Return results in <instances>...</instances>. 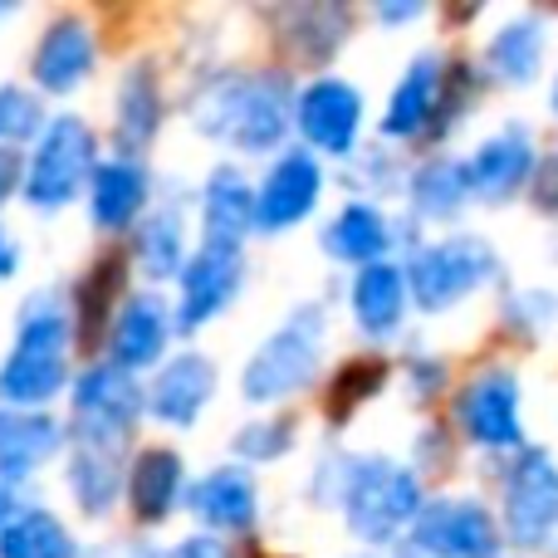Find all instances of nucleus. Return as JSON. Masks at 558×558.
Instances as JSON below:
<instances>
[{"mask_svg":"<svg viewBox=\"0 0 558 558\" xmlns=\"http://www.w3.org/2000/svg\"><path fill=\"white\" fill-rule=\"evenodd\" d=\"M245 284V255L231 245H196L186 255L182 275H177V308H172V328L177 333H202L206 324L226 314L235 304Z\"/></svg>","mask_w":558,"mask_h":558,"instance_id":"9b49d317","label":"nucleus"},{"mask_svg":"<svg viewBox=\"0 0 558 558\" xmlns=\"http://www.w3.org/2000/svg\"><path fill=\"white\" fill-rule=\"evenodd\" d=\"M69 348H74V318L59 304H35L0 367V402L39 412L49 397H59L69 383Z\"/></svg>","mask_w":558,"mask_h":558,"instance_id":"20e7f679","label":"nucleus"},{"mask_svg":"<svg viewBox=\"0 0 558 558\" xmlns=\"http://www.w3.org/2000/svg\"><path fill=\"white\" fill-rule=\"evenodd\" d=\"M39 123H45V113H39V94H29V88H20V84L0 88V153H5L10 143L35 137Z\"/></svg>","mask_w":558,"mask_h":558,"instance_id":"c9c22d12","label":"nucleus"},{"mask_svg":"<svg viewBox=\"0 0 558 558\" xmlns=\"http://www.w3.org/2000/svg\"><path fill=\"white\" fill-rule=\"evenodd\" d=\"M15 514V500H10V485H0V524Z\"/></svg>","mask_w":558,"mask_h":558,"instance_id":"37998d69","label":"nucleus"},{"mask_svg":"<svg viewBox=\"0 0 558 558\" xmlns=\"http://www.w3.org/2000/svg\"><path fill=\"white\" fill-rule=\"evenodd\" d=\"M289 446H294V422H284V416L251 422V426H241V436H235V456L245 461V471H251V465H270V461H279V456H289Z\"/></svg>","mask_w":558,"mask_h":558,"instance_id":"f704fd0d","label":"nucleus"},{"mask_svg":"<svg viewBox=\"0 0 558 558\" xmlns=\"http://www.w3.org/2000/svg\"><path fill=\"white\" fill-rule=\"evenodd\" d=\"M245 235H255V182L235 162H221L202 182V245L241 251Z\"/></svg>","mask_w":558,"mask_h":558,"instance_id":"aec40b11","label":"nucleus"},{"mask_svg":"<svg viewBox=\"0 0 558 558\" xmlns=\"http://www.w3.org/2000/svg\"><path fill=\"white\" fill-rule=\"evenodd\" d=\"M534 167H539V147H534V133L520 123L490 133L481 147L471 153L465 172H471V192L475 202L485 206H505L534 182Z\"/></svg>","mask_w":558,"mask_h":558,"instance_id":"dca6fc26","label":"nucleus"},{"mask_svg":"<svg viewBox=\"0 0 558 558\" xmlns=\"http://www.w3.org/2000/svg\"><path fill=\"white\" fill-rule=\"evenodd\" d=\"M407 549L416 558H500L505 539L490 505H481L475 495H441L426 500L412 520Z\"/></svg>","mask_w":558,"mask_h":558,"instance_id":"6e6552de","label":"nucleus"},{"mask_svg":"<svg viewBox=\"0 0 558 558\" xmlns=\"http://www.w3.org/2000/svg\"><path fill=\"white\" fill-rule=\"evenodd\" d=\"M186 221L177 206H162V211H153L143 226H137V241H133V260L137 270H143L147 279H177L186 265Z\"/></svg>","mask_w":558,"mask_h":558,"instance_id":"c756f323","label":"nucleus"},{"mask_svg":"<svg viewBox=\"0 0 558 558\" xmlns=\"http://www.w3.org/2000/svg\"><path fill=\"white\" fill-rule=\"evenodd\" d=\"M98 64V35L84 15H59L39 35L29 74H35L39 94H74Z\"/></svg>","mask_w":558,"mask_h":558,"instance_id":"6ab92c4d","label":"nucleus"},{"mask_svg":"<svg viewBox=\"0 0 558 558\" xmlns=\"http://www.w3.org/2000/svg\"><path fill=\"white\" fill-rule=\"evenodd\" d=\"M456 422L481 451H524V392L514 367H481L456 397Z\"/></svg>","mask_w":558,"mask_h":558,"instance_id":"9d476101","label":"nucleus"},{"mask_svg":"<svg viewBox=\"0 0 558 558\" xmlns=\"http://www.w3.org/2000/svg\"><path fill=\"white\" fill-rule=\"evenodd\" d=\"M98 167V137L78 113H59L45 123L39 147L25 167V202L35 211H59L78 196V186Z\"/></svg>","mask_w":558,"mask_h":558,"instance_id":"0eeeda50","label":"nucleus"},{"mask_svg":"<svg viewBox=\"0 0 558 558\" xmlns=\"http://www.w3.org/2000/svg\"><path fill=\"white\" fill-rule=\"evenodd\" d=\"M69 490H74L84 514H108L123 495V465L118 451H98V446H78L69 461Z\"/></svg>","mask_w":558,"mask_h":558,"instance_id":"7c9ffc66","label":"nucleus"},{"mask_svg":"<svg viewBox=\"0 0 558 558\" xmlns=\"http://www.w3.org/2000/svg\"><path fill=\"white\" fill-rule=\"evenodd\" d=\"M192 128L231 153H275L294 128V78L284 69L211 74L192 98Z\"/></svg>","mask_w":558,"mask_h":558,"instance_id":"f257e3e1","label":"nucleus"},{"mask_svg":"<svg viewBox=\"0 0 558 558\" xmlns=\"http://www.w3.org/2000/svg\"><path fill=\"white\" fill-rule=\"evenodd\" d=\"M186 510L196 514L202 534H245L260 520V485L245 465H216L186 490Z\"/></svg>","mask_w":558,"mask_h":558,"instance_id":"a211bd4d","label":"nucleus"},{"mask_svg":"<svg viewBox=\"0 0 558 558\" xmlns=\"http://www.w3.org/2000/svg\"><path fill=\"white\" fill-rule=\"evenodd\" d=\"M422 505L426 490L416 465H402L392 456H348L338 471V510H343L348 534L367 549L407 539Z\"/></svg>","mask_w":558,"mask_h":558,"instance_id":"f03ea898","label":"nucleus"},{"mask_svg":"<svg viewBox=\"0 0 558 558\" xmlns=\"http://www.w3.org/2000/svg\"><path fill=\"white\" fill-rule=\"evenodd\" d=\"M426 5H373V20L383 25H407V20H422Z\"/></svg>","mask_w":558,"mask_h":558,"instance_id":"ea45409f","label":"nucleus"},{"mask_svg":"<svg viewBox=\"0 0 558 558\" xmlns=\"http://www.w3.org/2000/svg\"><path fill=\"white\" fill-rule=\"evenodd\" d=\"M147 196H153V177L137 157H108L88 177V216L98 231H128L147 211Z\"/></svg>","mask_w":558,"mask_h":558,"instance_id":"4be33fe9","label":"nucleus"},{"mask_svg":"<svg viewBox=\"0 0 558 558\" xmlns=\"http://www.w3.org/2000/svg\"><path fill=\"white\" fill-rule=\"evenodd\" d=\"M392 221H387V211L377 202H348L343 211L333 216V221L324 226V235H318V251L328 255V260L338 265H377L387 260V251H392Z\"/></svg>","mask_w":558,"mask_h":558,"instance_id":"b1692460","label":"nucleus"},{"mask_svg":"<svg viewBox=\"0 0 558 558\" xmlns=\"http://www.w3.org/2000/svg\"><path fill=\"white\" fill-rule=\"evenodd\" d=\"M162 558H231V549H226L216 534H192V539H182V544H172Z\"/></svg>","mask_w":558,"mask_h":558,"instance_id":"58836bf2","label":"nucleus"},{"mask_svg":"<svg viewBox=\"0 0 558 558\" xmlns=\"http://www.w3.org/2000/svg\"><path fill=\"white\" fill-rule=\"evenodd\" d=\"M441 88H446V54L441 49H422L407 59L402 78H397L392 98L383 108V137L387 143H412V137L432 133L436 113H441Z\"/></svg>","mask_w":558,"mask_h":558,"instance_id":"f3484780","label":"nucleus"},{"mask_svg":"<svg viewBox=\"0 0 558 558\" xmlns=\"http://www.w3.org/2000/svg\"><path fill=\"white\" fill-rule=\"evenodd\" d=\"M157 128H162V84H157V69L147 64H133L118 84V118H113V133H118V157H137L153 147Z\"/></svg>","mask_w":558,"mask_h":558,"instance_id":"cd10ccee","label":"nucleus"},{"mask_svg":"<svg viewBox=\"0 0 558 558\" xmlns=\"http://www.w3.org/2000/svg\"><path fill=\"white\" fill-rule=\"evenodd\" d=\"M544 54H549V25L539 10H524L485 39V74H495L505 88H524L539 78Z\"/></svg>","mask_w":558,"mask_h":558,"instance_id":"5701e85b","label":"nucleus"},{"mask_svg":"<svg viewBox=\"0 0 558 558\" xmlns=\"http://www.w3.org/2000/svg\"><path fill=\"white\" fill-rule=\"evenodd\" d=\"M471 202H475V192H471V172H465L461 157H426L407 177V206L422 221H456Z\"/></svg>","mask_w":558,"mask_h":558,"instance_id":"c85d7f7f","label":"nucleus"},{"mask_svg":"<svg viewBox=\"0 0 558 558\" xmlns=\"http://www.w3.org/2000/svg\"><path fill=\"white\" fill-rule=\"evenodd\" d=\"M318 196H324V167L314 153L304 147H284L270 162L265 182L255 186V231L260 235H279L294 231L314 216Z\"/></svg>","mask_w":558,"mask_h":558,"instance_id":"ddd939ff","label":"nucleus"},{"mask_svg":"<svg viewBox=\"0 0 558 558\" xmlns=\"http://www.w3.org/2000/svg\"><path fill=\"white\" fill-rule=\"evenodd\" d=\"M216 387H221V373H216L211 357H206L202 348H182L177 357L157 363L153 387H143V412H153L162 426L186 432V426L202 422Z\"/></svg>","mask_w":558,"mask_h":558,"instance_id":"4468645a","label":"nucleus"},{"mask_svg":"<svg viewBox=\"0 0 558 558\" xmlns=\"http://www.w3.org/2000/svg\"><path fill=\"white\" fill-rule=\"evenodd\" d=\"M10 270H15V251H10V241H5V231H0V279H5Z\"/></svg>","mask_w":558,"mask_h":558,"instance_id":"79ce46f5","label":"nucleus"},{"mask_svg":"<svg viewBox=\"0 0 558 558\" xmlns=\"http://www.w3.org/2000/svg\"><path fill=\"white\" fill-rule=\"evenodd\" d=\"M294 128L304 137V153L353 157L363 133V94L338 74L314 78L294 94Z\"/></svg>","mask_w":558,"mask_h":558,"instance_id":"f8f14e48","label":"nucleus"},{"mask_svg":"<svg viewBox=\"0 0 558 558\" xmlns=\"http://www.w3.org/2000/svg\"><path fill=\"white\" fill-rule=\"evenodd\" d=\"M167 338H172V304L153 289L128 294L108 324V363L137 377L167 357Z\"/></svg>","mask_w":558,"mask_h":558,"instance_id":"2eb2a0df","label":"nucleus"},{"mask_svg":"<svg viewBox=\"0 0 558 558\" xmlns=\"http://www.w3.org/2000/svg\"><path fill=\"white\" fill-rule=\"evenodd\" d=\"M500 275V255L485 235L456 231L432 245H416L402 265V284L422 314H446V308L465 304L475 289H485Z\"/></svg>","mask_w":558,"mask_h":558,"instance_id":"39448f33","label":"nucleus"},{"mask_svg":"<svg viewBox=\"0 0 558 558\" xmlns=\"http://www.w3.org/2000/svg\"><path fill=\"white\" fill-rule=\"evenodd\" d=\"M324 308L299 304L284 314V324L245 357L241 367V397L251 407H279L289 397L308 392L324 373Z\"/></svg>","mask_w":558,"mask_h":558,"instance_id":"7ed1b4c3","label":"nucleus"},{"mask_svg":"<svg viewBox=\"0 0 558 558\" xmlns=\"http://www.w3.org/2000/svg\"><path fill=\"white\" fill-rule=\"evenodd\" d=\"M348 304H353V324L363 338L383 343L392 338L397 328L407 324V284H402V265L392 260H377L363 265L348 284Z\"/></svg>","mask_w":558,"mask_h":558,"instance_id":"393cba45","label":"nucleus"},{"mask_svg":"<svg viewBox=\"0 0 558 558\" xmlns=\"http://www.w3.org/2000/svg\"><path fill=\"white\" fill-rule=\"evenodd\" d=\"M275 25H279L284 49L299 64H324L353 35V10L348 5H284V10H275Z\"/></svg>","mask_w":558,"mask_h":558,"instance_id":"bb28decb","label":"nucleus"},{"mask_svg":"<svg viewBox=\"0 0 558 558\" xmlns=\"http://www.w3.org/2000/svg\"><path fill=\"white\" fill-rule=\"evenodd\" d=\"M446 363L436 353H412L407 357V387L416 392V402H436L446 392Z\"/></svg>","mask_w":558,"mask_h":558,"instance_id":"e433bc0d","label":"nucleus"},{"mask_svg":"<svg viewBox=\"0 0 558 558\" xmlns=\"http://www.w3.org/2000/svg\"><path fill=\"white\" fill-rule=\"evenodd\" d=\"M59 446H64V426L54 416L0 407V485L35 475Z\"/></svg>","mask_w":558,"mask_h":558,"instance_id":"a878e982","label":"nucleus"},{"mask_svg":"<svg viewBox=\"0 0 558 558\" xmlns=\"http://www.w3.org/2000/svg\"><path fill=\"white\" fill-rule=\"evenodd\" d=\"M505 328H514L520 338H544L558 328V289H520L505 299Z\"/></svg>","mask_w":558,"mask_h":558,"instance_id":"72a5a7b5","label":"nucleus"},{"mask_svg":"<svg viewBox=\"0 0 558 558\" xmlns=\"http://www.w3.org/2000/svg\"><path fill=\"white\" fill-rule=\"evenodd\" d=\"M137 416H143V383L123 367L88 363L74 383V426L78 446H98V451H118L133 436Z\"/></svg>","mask_w":558,"mask_h":558,"instance_id":"1a4fd4ad","label":"nucleus"},{"mask_svg":"<svg viewBox=\"0 0 558 558\" xmlns=\"http://www.w3.org/2000/svg\"><path fill=\"white\" fill-rule=\"evenodd\" d=\"M554 118H558V78H554Z\"/></svg>","mask_w":558,"mask_h":558,"instance_id":"c03bdc74","label":"nucleus"},{"mask_svg":"<svg viewBox=\"0 0 558 558\" xmlns=\"http://www.w3.org/2000/svg\"><path fill=\"white\" fill-rule=\"evenodd\" d=\"M500 539L520 554H539L558 539V461L544 446L514 451L500 481Z\"/></svg>","mask_w":558,"mask_h":558,"instance_id":"423d86ee","label":"nucleus"},{"mask_svg":"<svg viewBox=\"0 0 558 558\" xmlns=\"http://www.w3.org/2000/svg\"><path fill=\"white\" fill-rule=\"evenodd\" d=\"M530 196H534V202H539L549 216H558V153H554V157H544V162L534 167Z\"/></svg>","mask_w":558,"mask_h":558,"instance_id":"4c0bfd02","label":"nucleus"},{"mask_svg":"<svg viewBox=\"0 0 558 558\" xmlns=\"http://www.w3.org/2000/svg\"><path fill=\"white\" fill-rule=\"evenodd\" d=\"M15 182H20V157L15 153H0V202L15 192Z\"/></svg>","mask_w":558,"mask_h":558,"instance_id":"a19ab883","label":"nucleus"},{"mask_svg":"<svg viewBox=\"0 0 558 558\" xmlns=\"http://www.w3.org/2000/svg\"><path fill=\"white\" fill-rule=\"evenodd\" d=\"M0 558H74V539L49 510H20L0 524Z\"/></svg>","mask_w":558,"mask_h":558,"instance_id":"2f4dec72","label":"nucleus"},{"mask_svg":"<svg viewBox=\"0 0 558 558\" xmlns=\"http://www.w3.org/2000/svg\"><path fill=\"white\" fill-rule=\"evenodd\" d=\"M387 383V363L383 357H353L333 373V387H328V416L333 422H348L367 397H377V387Z\"/></svg>","mask_w":558,"mask_h":558,"instance_id":"473e14b6","label":"nucleus"},{"mask_svg":"<svg viewBox=\"0 0 558 558\" xmlns=\"http://www.w3.org/2000/svg\"><path fill=\"white\" fill-rule=\"evenodd\" d=\"M182 485H186V461L172 451V446H147V451H137L133 465H128V475H123L133 520L147 524V530L167 524L177 510V500H182Z\"/></svg>","mask_w":558,"mask_h":558,"instance_id":"412c9836","label":"nucleus"}]
</instances>
